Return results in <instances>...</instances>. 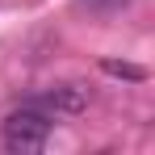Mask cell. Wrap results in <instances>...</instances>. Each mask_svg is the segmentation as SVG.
Segmentation results:
<instances>
[{
    "label": "cell",
    "mask_w": 155,
    "mask_h": 155,
    "mask_svg": "<svg viewBox=\"0 0 155 155\" xmlns=\"http://www.w3.org/2000/svg\"><path fill=\"white\" fill-rule=\"evenodd\" d=\"M101 71H105V76H117V80H134V84L147 80V67H138V63H122V59H101Z\"/></svg>",
    "instance_id": "obj_3"
},
{
    "label": "cell",
    "mask_w": 155,
    "mask_h": 155,
    "mask_svg": "<svg viewBox=\"0 0 155 155\" xmlns=\"http://www.w3.org/2000/svg\"><path fill=\"white\" fill-rule=\"evenodd\" d=\"M88 101H92V88L80 84V80H63V84H54L51 92L42 97V105L54 109V113H84Z\"/></svg>",
    "instance_id": "obj_2"
},
{
    "label": "cell",
    "mask_w": 155,
    "mask_h": 155,
    "mask_svg": "<svg viewBox=\"0 0 155 155\" xmlns=\"http://www.w3.org/2000/svg\"><path fill=\"white\" fill-rule=\"evenodd\" d=\"M88 4H101V8H105V4H117V0H88Z\"/></svg>",
    "instance_id": "obj_4"
},
{
    "label": "cell",
    "mask_w": 155,
    "mask_h": 155,
    "mask_svg": "<svg viewBox=\"0 0 155 155\" xmlns=\"http://www.w3.org/2000/svg\"><path fill=\"white\" fill-rule=\"evenodd\" d=\"M0 138H4V147H8V151H17V155L42 151V147H46V138H51V117H46L42 109H17V113H8V117H4Z\"/></svg>",
    "instance_id": "obj_1"
}]
</instances>
